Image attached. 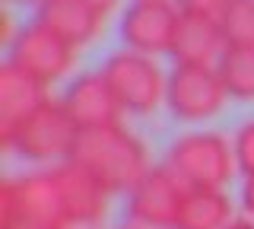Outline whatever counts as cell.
I'll use <instances>...</instances> for the list:
<instances>
[{"label":"cell","mask_w":254,"mask_h":229,"mask_svg":"<svg viewBox=\"0 0 254 229\" xmlns=\"http://www.w3.org/2000/svg\"><path fill=\"white\" fill-rule=\"evenodd\" d=\"M73 159L86 165L111 194H130L153 169L146 144L124 124L83 131Z\"/></svg>","instance_id":"obj_1"},{"label":"cell","mask_w":254,"mask_h":229,"mask_svg":"<svg viewBox=\"0 0 254 229\" xmlns=\"http://www.w3.org/2000/svg\"><path fill=\"white\" fill-rule=\"evenodd\" d=\"M165 165L188 188H226L238 172L235 147L219 131H190L175 137Z\"/></svg>","instance_id":"obj_2"},{"label":"cell","mask_w":254,"mask_h":229,"mask_svg":"<svg viewBox=\"0 0 254 229\" xmlns=\"http://www.w3.org/2000/svg\"><path fill=\"white\" fill-rule=\"evenodd\" d=\"M79 124L67 112L64 99H48L32 118L16 128V134L6 140V150L22 156L26 162L35 165H58L73 159L76 144H79Z\"/></svg>","instance_id":"obj_3"},{"label":"cell","mask_w":254,"mask_h":229,"mask_svg":"<svg viewBox=\"0 0 254 229\" xmlns=\"http://www.w3.org/2000/svg\"><path fill=\"white\" fill-rule=\"evenodd\" d=\"M102 76L108 80L111 92L121 102L124 115H156V108L165 102L169 74L162 70L156 58L130 48L108 54L102 64Z\"/></svg>","instance_id":"obj_4"},{"label":"cell","mask_w":254,"mask_h":229,"mask_svg":"<svg viewBox=\"0 0 254 229\" xmlns=\"http://www.w3.org/2000/svg\"><path fill=\"white\" fill-rule=\"evenodd\" d=\"M232 99L222 83L216 67L203 64H175L169 70V89H165V105L175 121L197 124L216 118L226 102Z\"/></svg>","instance_id":"obj_5"},{"label":"cell","mask_w":254,"mask_h":229,"mask_svg":"<svg viewBox=\"0 0 254 229\" xmlns=\"http://www.w3.org/2000/svg\"><path fill=\"white\" fill-rule=\"evenodd\" d=\"M178 22L181 10L175 0H133L121 13L118 35H121L124 48L159 58V54H172Z\"/></svg>","instance_id":"obj_6"},{"label":"cell","mask_w":254,"mask_h":229,"mask_svg":"<svg viewBox=\"0 0 254 229\" xmlns=\"http://www.w3.org/2000/svg\"><path fill=\"white\" fill-rule=\"evenodd\" d=\"M76 45H70L67 38L51 32L38 19H32L29 26H22L16 38L10 42V61L29 70L32 76H38L42 83H58L70 70L76 67Z\"/></svg>","instance_id":"obj_7"},{"label":"cell","mask_w":254,"mask_h":229,"mask_svg":"<svg viewBox=\"0 0 254 229\" xmlns=\"http://www.w3.org/2000/svg\"><path fill=\"white\" fill-rule=\"evenodd\" d=\"M188 185L169 165H153L149 175L127 194V223L137 229H175Z\"/></svg>","instance_id":"obj_8"},{"label":"cell","mask_w":254,"mask_h":229,"mask_svg":"<svg viewBox=\"0 0 254 229\" xmlns=\"http://www.w3.org/2000/svg\"><path fill=\"white\" fill-rule=\"evenodd\" d=\"M51 172H54V178H58L70 226L83 229V226H95V223L105 220L111 191L86 169V165H79L76 159H67V162L51 165Z\"/></svg>","instance_id":"obj_9"},{"label":"cell","mask_w":254,"mask_h":229,"mask_svg":"<svg viewBox=\"0 0 254 229\" xmlns=\"http://www.w3.org/2000/svg\"><path fill=\"white\" fill-rule=\"evenodd\" d=\"M48 99H51L48 83H42L38 76H32L29 70H22L6 58L0 67V140L6 144L16 128L35 115Z\"/></svg>","instance_id":"obj_10"},{"label":"cell","mask_w":254,"mask_h":229,"mask_svg":"<svg viewBox=\"0 0 254 229\" xmlns=\"http://www.w3.org/2000/svg\"><path fill=\"white\" fill-rule=\"evenodd\" d=\"M64 105H67V112L79 124V131L121 124V115H124L121 102L111 92V86L102 76V70L79 74L76 80H70V86L64 89Z\"/></svg>","instance_id":"obj_11"},{"label":"cell","mask_w":254,"mask_h":229,"mask_svg":"<svg viewBox=\"0 0 254 229\" xmlns=\"http://www.w3.org/2000/svg\"><path fill=\"white\" fill-rule=\"evenodd\" d=\"M226 48H229V42L222 35V26H219L216 16H190V13H181L175 45H172L175 64L216 67Z\"/></svg>","instance_id":"obj_12"},{"label":"cell","mask_w":254,"mask_h":229,"mask_svg":"<svg viewBox=\"0 0 254 229\" xmlns=\"http://www.w3.org/2000/svg\"><path fill=\"white\" fill-rule=\"evenodd\" d=\"M35 19L42 26H48L51 32H58L61 38H67L70 45L83 48V45H92L102 35L108 16L92 10L86 0H45L38 6Z\"/></svg>","instance_id":"obj_13"},{"label":"cell","mask_w":254,"mask_h":229,"mask_svg":"<svg viewBox=\"0 0 254 229\" xmlns=\"http://www.w3.org/2000/svg\"><path fill=\"white\" fill-rule=\"evenodd\" d=\"M235 223V204L226 188H188L175 229H229Z\"/></svg>","instance_id":"obj_14"},{"label":"cell","mask_w":254,"mask_h":229,"mask_svg":"<svg viewBox=\"0 0 254 229\" xmlns=\"http://www.w3.org/2000/svg\"><path fill=\"white\" fill-rule=\"evenodd\" d=\"M219 76L226 83L229 96L238 102H254V48L245 45H229L219 58Z\"/></svg>","instance_id":"obj_15"},{"label":"cell","mask_w":254,"mask_h":229,"mask_svg":"<svg viewBox=\"0 0 254 229\" xmlns=\"http://www.w3.org/2000/svg\"><path fill=\"white\" fill-rule=\"evenodd\" d=\"M219 26L229 45L254 48V0H229L219 13Z\"/></svg>","instance_id":"obj_16"},{"label":"cell","mask_w":254,"mask_h":229,"mask_svg":"<svg viewBox=\"0 0 254 229\" xmlns=\"http://www.w3.org/2000/svg\"><path fill=\"white\" fill-rule=\"evenodd\" d=\"M0 229H67V226L51 223V220L19 207L10 197H0Z\"/></svg>","instance_id":"obj_17"},{"label":"cell","mask_w":254,"mask_h":229,"mask_svg":"<svg viewBox=\"0 0 254 229\" xmlns=\"http://www.w3.org/2000/svg\"><path fill=\"white\" fill-rule=\"evenodd\" d=\"M232 147H235L238 172H245V175H254V118H251V121H245L242 128L235 131Z\"/></svg>","instance_id":"obj_18"},{"label":"cell","mask_w":254,"mask_h":229,"mask_svg":"<svg viewBox=\"0 0 254 229\" xmlns=\"http://www.w3.org/2000/svg\"><path fill=\"white\" fill-rule=\"evenodd\" d=\"M175 3H178L181 13H190V16H216L219 19V13L226 10L229 0H175Z\"/></svg>","instance_id":"obj_19"},{"label":"cell","mask_w":254,"mask_h":229,"mask_svg":"<svg viewBox=\"0 0 254 229\" xmlns=\"http://www.w3.org/2000/svg\"><path fill=\"white\" fill-rule=\"evenodd\" d=\"M242 210L254 220V175H245V185H242Z\"/></svg>","instance_id":"obj_20"},{"label":"cell","mask_w":254,"mask_h":229,"mask_svg":"<svg viewBox=\"0 0 254 229\" xmlns=\"http://www.w3.org/2000/svg\"><path fill=\"white\" fill-rule=\"evenodd\" d=\"M86 3H89L92 10H99L102 16H108V13H115L118 6H121V0H86Z\"/></svg>","instance_id":"obj_21"},{"label":"cell","mask_w":254,"mask_h":229,"mask_svg":"<svg viewBox=\"0 0 254 229\" xmlns=\"http://www.w3.org/2000/svg\"><path fill=\"white\" fill-rule=\"evenodd\" d=\"M229 229H254V220H235Z\"/></svg>","instance_id":"obj_22"},{"label":"cell","mask_w":254,"mask_h":229,"mask_svg":"<svg viewBox=\"0 0 254 229\" xmlns=\"http://www.w3.org/2000/svg\"><path fill=\"white\" fill-rule=\"evenodd\" d=\"M19 3H35V6H42L45 0H19Z\"/></svg>","instance_id":"obj_23"},{"label":"cell","mask_w":254,"mask_h":229,"mask_svg":"<svg viewBox=\"0 0 254 229\" xmlns=\"http://www.w3.org/2000/svg\"><path fill=\"white\" fill-rule=\"evenodd\" d=\"M124 229H137V226H124Z\"/></svg>","instance_id":"obj_24"}]
</instances>
